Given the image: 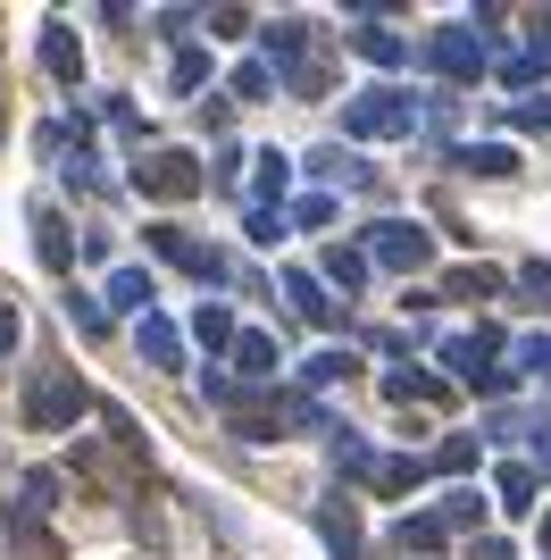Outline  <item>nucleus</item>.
<instances>
[{"instance_id":"nucleus-5","label":"nucleus","mask_w":551,"mask_h":560,"mask_svg":"<svg viewBox=\"0 0 551 560\" xmlns=\"http://www.w3.org/2000/svg\"><path fill=\"white\" fill-rule=\"evenodd\" d=\"M92 401H84V385H75L68 369H50V376H34V394H25V427H43V435H59V427H75Z\"/></svg>"},{"instance_id":"nucleus-3","label":"nucleus","mask_w":551,"mask_h":560,"mask_svg":"<svg viewBox=\"0 0 551 560\" xmlns=\"http://www.w3.org/2000/svg\"><path fill=\"white\" fill-rule=\"evenodd\" d=\"M360 259L367 268H392V277H418V268H435V234L418 226V218H376Z\"/></svg>"},{"instance_id":"nucleus-21","label":"nucleus","mask_w":551,"mask_h":560,"mask_svg":"<svg viewBox=\"0 0 551 560\" xmlns=\"http://www.w3.org/2000/svg\"><path fill=\"white\" fill-rule=\"evenodd\" d=\"M251 167H259V185H251V192H259V210H284V185H293V160H284V151H259Z\"/></svg>"},{"instance_id":"nucleus-32","label":"nucleus","mask_w":551,"mask_h":560,"mask_svg":"<svg viewBox=\"0 0 551 560\" xmlns=\"http://www.w3.org/2000/svg\"><path fill=\"white\" fill-rule=\"evenodd\" d=\"M68 318L84 335H109V310H101V293H68Z\"/></svg>"},{"instance_id":"nucleus-38","label":"nucleus","mask_w":551,"mask_h":560,"mask_svg":"<svg viewBox=\"0 0 551 560\" xmlns=\"http://www.w3.org/2000/svg\"><path fill=\"white\" fill-rule=\"evenodd\" d=\"M502 117H509V126H551V101H535V93H527V101H509Z\"/></svg>"},{"instance_id":"nucleus-19","label":"nucleus","mask_w":551,"mask_h":560,"mask_svg":"<svg viewBox=\"0 0 551 560\" xmlns=\"http://www.w3.org/2000/svg\"><path fill=\"white\" fill-rule=\"evenodd\" d=\"M435 527H443V536H459V527H484V493H477V486H452V493L435 502Z\"/></svg>"},{"instance_id":"nucleus-14","label":"nucleus","mask_w":551,"mask_h":560,"mask_svg":"<svg viewBox=\"0 0 551 560\" xmlns=\"http://www.w3.org/2000/svg\"><path fill=\"white\" fill-rule=\"evenodd\" d=\"M134 310V318H151V302H160V277H151V268H117L109 277V293H101V310Z\"/></svg>"},{"instance_id":"nucleus-13","label":"nucleus","mask_w":551,"mask_h":560,"mask_svg":"<svg viewBox=\"0 0 551 560\" xmlns=\"http://www.w3.org/2000/svg\"><path fill=\"white\" fill-rule=\"evenodd\" d=\"M452 167H468L484 185H509V176H518V151H509V142H468V151H452Z\"/></svg>"},{"instance_id":"nucleus-22","label":"nucleus","mask_w":551,"mask_h":560,"mask_svg":"<svg viewBox=\"0 0 551 560\" xmlns=\"http://www.w3.org/2000/svg\"><path fill=\"white\" fill-rule=\"evenodd\" d=\"M43 68L59 75V84H75V68H84V50H75L68 25H43Z\"/></svg>"},{"instance_id":"nucleus-17","label":"nucleus","mask_w":551,"mask_h":560,"mask_svg":"<svg viewBox=\"0 0 551 560\" xmlns=\"http://www.w3.org/2000/svg\"><path fill=\"white\" fill-rule=\"evenodd\" d=\"M351 50H360L367 68H401V59H410V43H401V34H392L385 18H367L360 34H351Z\"/></svg>"},{"instance_id":"nucleus-9","label":"nucleus","mask_w":551,"mask_h":560,"mask_svg":"<svg viewBox=\"0 0 551 560\" xmlns=\"http://www.w3.org/2000/svg\"><path fill=\"white\" fill-rule=\"evenodd\" d=\"M318 536L335 544V560H360V502L351 493H326L318 502Z\"/></svg>"},{"instance_id":"nucleus-34","label":"nucleus","mask_w":551,"mask_h":560,"mask_svg":"<svg viewBox=\"0 0 551 560\" xmlns=\"http://www.w3.org/2000/svg\"><path fill=\"white\" fill-rule=\"evenodd\" d=\"M234 93H243V101H268V93H276L268 59H251V68H234Z\"/></svg>"},{"instance_id":"nucleus-12","label":"nucleus","mask_w":551,"mask_h":560,"mask_svg":"<svg viewBox=\"0 0 551 560\" xmlns=\"http://www.w3.org/2000/svg\"><path fill=\"white\" fill-rule=\"evenodd\" d=\"M309 176H326V185H343V192H376V167H367V160H351L343 142H326L318 160H309Z\"/></svg>"},{"instance_id":"nucleus-30","label":"nucleus","mask_w":551,"mask_h":560,"mask_svg":"<svg viewBox=\"0 0 551 560\" xmlns=\"http://www.w3.org/2000/svg\"><path fill=\"white\" fill-rule=\"evenodd\" d=\"M493 68H502V84H518V93H527V84H535V75L551 68V59H543V50L527 43V50H502V59H493Z\"/></svg>"},{"instance_id":"nucleus-15","label":"nucleus","mask_w":551,"mask_h":560,"mask_svg":"<svg viewBox=\"0 0 551 560\" xmlns=\"http://www.w3.org/2000/svg\"><path fill=\"white\" fill-rule=\"evenodd\" d=\"M34 252H43V268H59V277H68V268H75V243H68V218L50 210V201H43V210H34Z\"/></svg>"},{"instance_id":"nucleus-7","label":"nucleus","mask_w":551,"mask_h":560,"mask_svg":"<svg viewBox=\"0 0 551 560\" xmlns=\"http://www.w3.org/2000/svg\"><path fill=\"white\" fill-rule=\"evenodd\" d=\"M151 252L167 259V268H184V277H201V284H226V252H209V243H192L184 226H151Z\"/></svg>"},{"instance_id":"nucleus-20","label":"nucleus","mask_w":551,"mask_h":560,"mask_svg":"<svg viewBox=\"0 0 551 560\" xmlns=\"http://www.w3.org/2000/svg\"><path fill=\"white\" fill-rule=\"evenodd\" d=\"M192 343L218 360V351H234V318H226V302H201L192 310Z\"/></svg>"},{"instance_id":"nucleus-16","label":"nucleus","mask_w":551,"mask_h":560,"mask_svg":"<svg viewBox=\"0 0 551 560\" xmlns=\"http://www.w3.org/2000/svg\"><path fill=\"white\" fill-rule=\"evenodd\" d=\"M134 343H142V360H151V369H184V335L167 327L160 310H151V318H134Z\"/></svg>"},{"instance_id":"nucleus-25","label":"nucleus","mask_w":551,"mask_h":560,"mask_svg":"<svg viewBox=\"0 0 551 560\" xmlns=\"http://www.w3.org/2000/svg\"><path fill=\"white\" fill-rule=\"evenodd\" d=\"M385 401H401V410H410V401H443V376H426V369H392V376H385Z\"/></svg>"},{"instance_id":"nucleus-36","label":"nucleus","mask_w":551,"mask_h":560,"mask_svg":"<svg viewBox=\"0 0 551 560\" xmlns=\"http://www.w3.org/2000/svg\"><path fill=\"white\" fill-rule=\"evenodd\" d=\"M551 376V335H527V343H518V376Z\"/></svg>"},{"instance_id":"nucleus-1","label":"nucleus","mask_w":551,"mask_h":560,"mask_svg":"<svg viewBox=\"0 0 551 560\" xmlns=\"http://www.w3.org/2000/svg\"><path fill=\"white\" fill-rule=\"evenodd\" d=\"M268 75L284 93L318 101L326 93V68H318V25L309 18H268Z\"/></svg>"},{"instance_id":"nucleus-2","label":"nucleus","mask_w":551,"mask_h":560,"mask_svg":"<svg viewBox=\"0 0 551 560\" xmlns=\"http://www.w3.org/2000/svg\"><path fill=\"white\" fill-rule=\"evenodd\" d=\"M418 126V101L401 93V84H367V93L343 101V135L351 142H392V135H410Z\"/></svg>"},{"instance_id":"nucleus-4","label":"nucleus","mask_w":551,"mask_h":560,"mask_svg":"<svg viewBox=\"0 0 551 560\" xmlns=\"http://www.w3.org/2000/svg\"><path fill=\"white\" fill-rule=\"evenodd\" d=\"M426 68L443 75V93H459V84H477V75L493 68V50H484L477 25H443L435 43H426Z\"/></svg>"},{"instance_id":"nucleus-6","label":"nucleus","mask_w":551,"mask_h":560,"mask_svg":"<svg viewBox=\"0 0 551 560\" xmlns=\"http://www.w3.org/2000/svg\"><path fill=\"white\" fill-rule=\"evenodd\" d=\"M134 192H151V201H192V192H201V160H192V151H151V160L134 167Z\"/></svg>"},{"instance_id":"nucleus-43","label":"nucleus","mask_w":551,"mask_h":560,"mask_svg":"<svg viewBox=\"0 0 551 560\" xmlns=\"http://www.w3.org/2000/svg\"><path fill=\"white\" fill-rule=\"evenodd\" d=\"M468 560H509V544L502 536H477V544H468Z\"/></svg>"},{"instance_id":"nucleus-8","label":"nucleus","mask_w":551,"mask_h":560,"mask_svg":"<svg viewBox=\"0 0 551 560\" xmlns=\"http://www.w3.org/2000/svg\"><path fill=\"white\" fill-rule=\"evenodd\" d=\"M443 360H452L459 385H477V376L502 360V327H468V335H452V343H443Z\"/></svg>"},{"instance_id":"nucleus-28","label":"nucleus","mask_w":551,"mask_h":560,"mask_svg":"<svg viewBox=\"0 0 551 560\" xmlns=\"http://www.w3.org/2000/svg\"><path fill=\"white\" fill-rule=\"evenodd\" d=\"M367 486H376V493H418V486H426V460H376Z\"/></svg>"},{"instance_id":"nucleus-35","label":"nucleus","mask_w":551,"mask_h":560,"mask_svg":"<svg viewBox=\"0 0 551 560\" xmlns=\"http://www.w3.org/2000/svg\"><path fill=\"white\" fill-rule=\"evenodd\" d=\"M68 185H84V192H109V176H101V160H92V151H75V160H68Z\"/></svg>"},{"instance_id":"nucleus-24","label":"nucleus","mask_w":551,"mask_h":560,"mask_svg":"<svg viewBox=\"0 0 551 560\" xmlns=\"http://www.w3.org/2000/svg\"><path fill=\"white\" fill-rule=\"evenodd\" d=\"M234 369L259 376V385H276V335H234Z\"/></svg>"},{"instance_id":"nucleus-29","label":"nucleus","mask_w":551,"mask_h":560,"mask_svg":"<svg viewBox=\"0 0 551 560\" xmlns=\"http://www.w3.org/2000/svg\"><path fill=\"white\" fill-rule=\"evenodd\" d=\"M335 468H343V477H360V486H367V477H376V452H367L360 435H351V427H335Z\"/></svg>"},{"instance_id":"nucleus-18","label":"nucleus","mask_w":551,"mask_h":560,"mask_svg":"<svg viewBox=\"0 0 551 560\" xmlns=\"http://www.w3.org/2000/svg\"><path fill=\"white\" fill-rule=\"evenodd\" d=\"M318 284H326V293H343V302H351V293H367V259L335 243V252H326V268H318Z\"/></svg>"},{"instance_id":"nucleus-27","label":"nucleus","mask_w":551,"mask_h":560,"mask_svg":"<svg viewBox=\"0 0 551 560\" xmlns=\"http://www.w3.org/2000/svg\"><path fill=\"white\" fill-rule=\"evenodd\" d=\"M351 369H360V351H351V343H335V351H318V360L301 369V385H343Z\"/></svg>"},{"instance_id":"nucleus-23","label":"nucleus","mask_w":551,"mask_h":560,"mask_svg":"<svg viewBox=\"0 0 551 560\" xmlns=\"http://www.w3.org/2000/svg\"><path fill=\"white\" fill-rule=\"evenodd\" d=\"M392 544L426 560V552H443V544H452V536H443V527H435V511H410V518H401V527H392Z\"/></svg>"},{"instance_id":"nucleus-41","label":"nucleus","mask_w":551,"mask_h":560,"mask_svg":"<svg viewBox=\"0 0 551 560\" xmlns=\"http://www.w3.org/2000/svg\"><path fill=\"white\" fill-rule=\"evenodd\" d=\"M518 284H527L535 302H551V268H543V259H535V268H518Z\"/></svg>"},{"instance_id":"nucleus-37","label":"nucleus","mask_w":551,"mask_h":560,"mask_svg":"<svg viewBox=\"0 0 551 560\" xmlns=\"http://www.w3.org/2000/svg\"><path fill=\"white\" fill-rule=\"evenodd\" d=\"M201 75H209L201 50H176V93H201Z\"/></svg>"},{"instance_id":"nucleus-26","label":"nucleus","mask_w":551,"mask_h":560,"mask_svg":"<svg viewBox=\"0 0 551 560\" xmlns=\"http://www.w3.org/2000/svg\"><path fill=\"white\" fill-rule=\"evenodd\" d=\"M535 486H543V477H535L527 460H509L502 477H493V493H502V511H535Z\"/></svg>"},{"instance_id":"nucleus-42","label":"nucleus","mask_w":551,"mask_h":560,"mask_svg":"<svg viewBox=\"0 0 551 560\" xmlns=\"http://www.w3.org/2000/svg\"><path fill=\"white\" fill-rule=\"evenodd\" d=\"M17 335H25V327H17V310L0 302V360H9V351H17Z\"/></svg>"},{"instance_id":"nucleus-44","label":"nucleus","mask_w":551,"mask_h":560,"mask_svg":"<svg viewBox=\"0 0 551 560\" xmlns=\"http://www.w3.org/2000/svg\"><path fill=\"white\" fill-rule=\"evenodd\" d=\"M543 552H551V518H543Z\"/></svg>"},{"instance_id":"nucleus-40","label":"nucleus","mask_w":551,"mask_h":560,"mask_svg":"<svg viewBox=\"0 0 551 560\" xmlns=\"http://www.w3.org/2000/svg\"><path fill=\"white\" fill-rule=\"evenodd\" d=\"M293 218H301V226H335V201H326V192H309V201H301Z\"/></svg>"},{"instance_id":"nucleus-39","label":"nucleus","mask_w":551,"mask_h":560,"mask_svg":"<svg viewBox=\"0 0 551 560\" xmlns=\"http://www.w3.org/2000/svg\"><path fill=\"white\" fill-rule=\"evenodd\" d=\"M251 243H284V210H251Z\"/></svg>"},{"instance_id":"nucleus-11","label":"nucleus","mask_w":551,"mask_h":560,"mask_svg":"<svg viewBox=\"0 0 551 560\" xmlns=\"http://www.w3.org/2000/svg\"><path fill=\"white\" fill-rule=\"evenodd\" d=\"M284 293H293V310L309 318V327H335V318H343V302H335V293H326L309 268H284Z\"/></svg>"},{"instance_id":"nucleus-10","label":"nucleus","mask_w":551,"mask_h":560,"mask_svg":"<svg viewBox=\"0 0 551 560\" xmlns=\"http://www.w3.org/2000/svg\"><path fill=\"white\" fill-rule=\"evenodd\" d=\"M268 427H301V435H335V419L318 410V394H276V385H268Z\"/></svg>"},{"instance_id":"nucleus-33","label":"nucleus","mask_w":551,"mask_h":560,"mask_svg":"<svg viewBox=\"0 0 551 560\" xmlns=\"http://www.w3.org/2000/svg\"><path fill=\"white\" fill-rule=\"evenodd\" d=\"M426 468H443V477H468V468H477V444H468V435H452V444H443Z\"/></svg>"},{"instance_id":"nucleus-31","label":"nucleus","mask_w":551,"mask_h":560,"mask_svg":"<svg viewBox=\"0 0 551 560\" xmlns=\"http://www.w3.org/2000/svg\"><path fill=\"white\" fill-rule=\"evenodd\" d=\"M493 268H452V284H443V293H452V302H484V293H493Z\"/></svg>"}]
</instances>
